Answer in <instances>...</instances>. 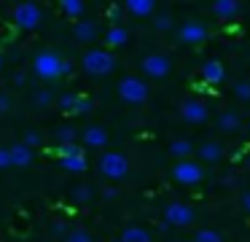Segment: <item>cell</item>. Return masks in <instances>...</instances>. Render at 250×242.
<instances>
[{
    "label": "cell",
    "instance_id": "cell-1",
    "mask_svg": "<svg viewBox=\"0 0 250 242\" xmlns=\"http://www.w3.org/2000/svg\"><path fill=\"white\" fill-rule=\"evenodd\" d=\"M116 65H119V59H116L108 48H89V51L81 57L83 73L97 75V78H100V75H110L116 70Z\"/></svg>",
    "mask_w": 250,
    "mask_h": 242
},
{
    "label": "cell",
    "instance_id": "cell-2",
    "mask_svg": "<svg viewBox=\"0 0 250 242\" xmlns=\"http://www.w3.org/2000/svg\"><path fill=\"white\" fill-rule=\"evenodd\" d=\"M62 65H65V59H62L57 51H49V48H46V51H38V54H35V59H33L35 75L43 78V81L62 78Z\"/></svg>",
    "mask_w": 250,
    "mask_h": 242
},
{
    "label": "cell",
    "instance_id": "cell-3",
    "mask_svg": "<svg viewBox=\"0 0 250 242\" xmlns=\"http://www.w3.org/2000/svg\"><path fill=\"white\" fill-rule=\"evenodd\" d=\"M119 97L126 102V105H143V102L151 97V89L143 78L137 75H126V78L119 81Z\"/></svg>",
    "mask_w": 250,
    "mask_h": 242
},
{
    "label": "cell",
    "instance_id": "cell-4",
    "mask_svg": "<svg viewBox=\"0 0 250 242\" xmlns=\"http://www.w3.org/2000/svg\"><path fill=\"white\" fill-rule=\"evenodd\" d=\"M11 19L19 30L24 32H33L41 27V19H43V11H41L38 3H17L11 11Z\"/></svg>",
    "mask_w": 250,
    "mask_h": 242
},
{
    "label": "cell",
    "instance_id": "cell-5",
    "mask_svg": "<svg viewBox=\"0 0 250 242\" xmlns=\"http://www.w3.org/2000/svg\"><path fill=\"white\" fill-rule=\"evenodd\" d=\"M100 172H103L108 180H124V177L129 175V159H126L124 154H119V151H108V154H103V159H100Z\"/></svg>",
    "mask_w": 250,
    "mask_h": 242
},
{
    "label": "cell",
    "instance_id": "cell-6",
    "mask_svg": "<svg viewBox=\"0 0 250 242\" xmlns=\"http://www.w3.org/2000/svg\"><path fill=\"white\" fill-rule=\"evenodd\" d=\"M172 180H178L180 186H194V183L205 180V167L194 159H183V161H175L172 167Z\"/></svg>",
    "mask_w": 250,
    "mask_h": 242
},
{
    "label": "cell",
    "instance_id": "cell-7",
    "mask_svg": "<svg viewBox=\"0 0 250 242\" xmlns=\"http://www.w3.org/2000/svg\"><path fill=\"white\" fill-rule=\"evenodd\" d=\"M196 218L194 207L186 202H169L167 207H164V223L167 226H178V229H183V226H191Z\"/></svg>",
    "mask_w": 250,
    "mask_h": 242
},
{
    "label": "cell",
    "instance_id": "cell-8",
    "mask_svg": "<svg viewBox=\"0 0 250 242\" xmlns=\"http://www.w3.org/2000/svg\"><path fill=\"white\" fill-rule=\"evenodd\" d=\"M207 35H210L207 27L196 19H186L183 24L178 27V41L183 43V46H202V43L207 41Z\"/></svg>",
    "mask_w": 250,
    "mask_h": 242
},
{
    "label": "cell",
    "instance_id": "cell-9",
    "mask_svg": "<svg viewBox=\"0 0 250 242\" xmlns=\"http://www.w3.org/2000/svg\"><path fill=\"white\" fill-rule=\"evenodd\" d=\"M140 65H143V73L148 78H167L169 70H172V62L164 54H148V57H143Z\"/></svg>",
    "mask_w": 250,
    "mask_h": 242
},
{
    "label": "cell",
    "instance_id": "cell-10",
    "mask_svg": "<svg viewBox=\"0 0 250 242\" xmlns=\"http://www.w3.org/2000/svg\"><path fill=\"white\" fill-rule=\"evenodd\" d=\"M180 118L188 124H205L207 121V105L196 97H186L180 102Z\"/></svg>",
    "mask_w": 250,
    "mask_h": 242
},
{
    "label": "cell",
    "instance_id": "cell-11",
    "mask_svg": "<svg viewBox=\"0 0 250 242\" xmlns=\"http://www.w3.org/2000/svg\"><path fill=\"white\" fill-rule=\"evenodd\" d=\"M199 78L205 81V84H223L226 67H223L221 59H207V62H202V67H199Z\"/></svg>",
    "mask_w": 250,
    "mask_h": 242
},
{
    "label": "cell",
    "instance_id": "cell-12",
    "mask_svg": "<svg viewBox=\"0 0 250 242\" xmlns=\"http://www.w3.org/2000/svg\"><path fill=\"white\" fill-rule=\"evenodd\" d=\"M81 140L86 148H105L108 145V129L100 127V124H89V127H83Z\"/></svg>",
    "mask_w": 250,
    "mask_h": 242
},
{
    "label": "cell",
    "instance_id": "cell-13",
    "mask_svg": "<svg viewBox=\"0 0 250 242\" xmlns=\"http://www.w3.org/2000/svg\"><path fill=\"white\" fill-rule=\"evenodd\" d=\"M73 38H76L78 43H94L100 38V30H97L94 22L81 19V22H76V27H73Z\"/></svg>",
    "mask_w": 250,
    "mask_h": 242
},
{
    "label": "cell",
    "instance_id": "cell-14",
    "mask_svg": "<svg viewBox=\"0 0 250 242\" xmlns=\"http://www.w3.org/2000/svg\"><path fill=\"white\" fill-rule=\"evenodd\" d=\"M121 8L126 14H132L135 19H146V16H151L156 11V3L153 0H126V3H121Z\"/></svg>",
    "mask_w": 250,
    "mask_h": 242
},
{
    "label": "cell",
    "instance_id": "cell-15",
    "mask_svg": "<svg viewBox=\"0 0 250 242\" xmlns=\"http://www.w3.org/2000/svg\"><path fill=\"white\" fill-rule=\"evenodd\" d=\"M239 11H242V5H239L237 0H215V3H212V14H215L218 19H234Z\"/></svg>",
    "mask_w": 250,
    "mask_h": 242
},
{
    "label": "cell",
    "instance_id": "cell-16",
    "mask_svg": "<svg viewBox=\"0 0 250 242\" xmlns=\"http://www.w3.org/2000/svg\"><path fill=\"white\" fill-rule=\"evenodd\" d=\"M8 156H11V167H27L30 161H33V151L22 143L8 145Z\"/></svg>",
    "mask_w": 250,
    "mask_h": 242
},
{
    "label": "cell",
    "instance_id": "cell-17",
    "mask_svg": "<svg viewBox=\"0 0 250 242\" xmlns=\"http://www.w3.org/2000/svg\"><path fill=\"white\" fill-rule=\"evenodd\" d=\"M196 154H199V159L202 161H221L223 159V145L221 143H202L199 148H194Z\"/></svg>",
    "mask_w": 250,
    "mask_h": 242
},
{
    "label": "cell",
    "instance_id": "cell-18",
    "mask_svg": "<svg viewBox=\"0 0 250 242\" xmlns=\"http://www.w3.org/2000/svg\"><path fill=\"white\" fill-rule=\"evenodd\" d=\"M126 41H129V32H126L124 27H119V24H113L108 32H105V43H108L110 48H121V46H126Z\"/></svg>",
    "mask_w": 250,
    "mask_h": 242
},
{
    "label": "cell",
    "instance_id": "cell-19",
    "mask_svg": "<svg viewBox=\"0 0 250 242\" xmlns=\"http://www.w3.org/2000/svg\"><path fill=\"white\" fill-rule=\"evenodd\" d=\"M94 197H97V188H92V186H73L70 188V202L73 204H86V202H92Z\"/></svg>",
    "mask_w": 250,
    "mask_h": 242
},
{
    "label": "cell",
    "instance_id": "cell-20",
    "mask_svg": "<svg viewBox=\"0 0 250 242\" xmlns=\"http://www.w3.org/2000/svg\"><path fill=\"white\" fill-rule=\"evenodd\" d=\"M169 154L178 161H183L194 154V143H191V140H172V143H169Z\"/></svg>",
    "mask_w": 250,
    "mask_h": 242
},
{
    "label": "cell",
    "instance_id": "cell-21",
    "mask_svg": "<svg viewBox=\"0 0 250 242\" xmlns=\"http://www.w3.org/2000/svg\"><path fill=\"white\" fill-rule=\"evenodd\" d=\"M60 167L65 172H86V156H67V159H60Z\"/></svg>",
    "mask_w": 250,
    "mask_h": 242
},
{
    "label": "cell",
    "instance_id": "cell-22",
    "mask_svg": "<svg viewBox=\"0 0 250 242\" xmlns=\"http://www.w3.org/2000/svg\"><path fill=\"white\" fill-rule=\"evenodd\" d=\"M218 127L223 129V132H237L239 127H242V121H239V116L234 110H226L218 116Z\"/></svg>",
    "mask_w": 250,
    "mask_h": 242
},
{
    "label": "cell",
    "instance_id": "cell-23",
    "mask_svg": "<svg viewBox=\"0 0 250 242\" xmlns=\"http://www.w3.org/2000/svg\"><path fill=\"white\" fill-rule=\"evenodd\" d=\"M121 242H151V234L140 226H129V229L121 231Z\"/></svg>",
    "mask_w": 250,
    "mask_h": 242
},
{
    "label": "cell",
    "instance_id": "cell-24",
    "mask_svg": "<svg viewBox=\"0 0 250 242\" xmlns=\"http://www.w3.org/2000/svg\"><path fill=\"white\" fill-rule=\"evenodd\" d=\"M60 8H62V14H65V16H70V19H78V16L86 11V3H83V0H62Z\"/></svg>",
    "mask_w": 250,
    "mask_h": 242
},
{
    "label": "cell",
    "instance_id": "cell-25",
    "mask_svg": "<svg viewBox=\"0 0 250 242\" xmlns=\"http://www.w3.org/2000/svg\"><path fill=\"white\" fill-rule=\"evenodd\" d=\"M57 140H60V145H70L76 143V127H70V124H62V127H57Z\"/></svg>",
    "mask_w": 250,
    "mask_h": 242
},
{
    "label": "cell",
    "instance_id": "cell-26",
    "mask_svg": "<svg viewBox=\"0 0 250 242\" xmlns=\"http://www.w3.org/2000/svg\"><path fill=\"white\" fill-rule=\"evenodd\" d=\"M92 110H94V100H92V97L78 94V100H76V108H73V113H78V116H86V113H92Z\"/></svg>",
    "mask_w": 250,
    "mask_h": 242
},
{
    "label": "cell",
    "instance_id": "cell-27",
    "mask_svg": "<svg viewBox=\"0 0 250 242\" xmlns=\"http://www.w3.org/2000/svg\"><path fill=\"white\" fill-rule=\"evenodd\" d=\"M194 242H223V237L215 229H199L194 234Z\"/></svg>",
    "mask_w": 250,
    "mask_h": 242
},
{
    "label": "cell",
    "instance_id": "cell-28",
    "mask_svg": "<svg viewBox=\"0 0 250 242\" xmlns=\"http://www.w3.org/2000/svg\"><path fill=\"white\" fill-rule=\"evenodd\" d=\"M65 242H94L86 229H70L65 231Z\"/></svg>",
    "mask_w": 250,
    "mask_h": 242
},
{
    "label": "cell",
    "instance_id": "cell-29",
    "mask_svg": "<svg viewBox=\"0 0 250 242\" xmlns=\"http://www.w3.org/2000/svg\"><path fill=\"white\" fill-rule=\"evenodd\" d=\"M172 14H167V11H162V14H156V19H153V27H156L159 32H167L169 27H172Z\"/></svg>",
    "mask_w": 250,
    "mask_h": 242
},
{
    "label": "cell",
    "instance_id": "cell-30",
    "mask_svg": "<svg viewBox=\"0 0 250 242\" xmlns=\"http://www.w3.org/2000/svg\"><path fill=\"white\" fill-rule=\"evenodd\" d=\"M234 94H237L242 102H250V78L237 81V84H234Z\"/></svg>",
    "mask_w": 250,
    "mask_h": 242
},
{
    "label": "cell",
    "instance_id": "cell-31",
    "mask_svg": "<svg viewBox=\"0 0 250 242\" xmlns=\"http://www.w3.org/2000/svg\"><path fill=\"white\" fill-rule=\"evenodd\" d=\"M35 105H38V108H49L51 105V102H54V94H51V91L49 89H41V91H35Z\"/></svg>",
    "mask_w": 250,
    "mask_h": 242
},
{
    "label": "cell",
    "instance_id": "cell-32",
    "mask_svg": "<svg viewBox=\"0 0 250 242\" xmlns=\"http://www.w3.org/2000/svg\"><path fill=\"white\" fill-rule=\"evenodd\" d=\"M57 154H60V159H67V156H81L83 148H78L76 143H70V145H60V148H57Z\"/></svg>",
    "mask_w": 250,
    "mask_h": 242
},
{
    "label": "cell",
    "instance_id": "cell-33",
    "mask_svg": "<svg viewBox=\"0 0 250 242\" xmlns=\"http://www.w3.org/2000/svg\"><path fill=\"white\" fill-rule=\"evenodd\" d=\"M76 100H78V94H62L57 102H60V108H62L65 113H73V108H76Z\"/></svg>",
    "mask_w": 250,
    "mask_h": 242
},
{
    "label": "cell",
    "instance_id": "cell-34",
    "mask_svg": "<svg viewBox=\"0 0 250 242\" xmlns=\"http://www.w3.org/2000/svg\"><path fill=\"white\" fill-rule=\"evenodd\" d=\"M22 145H27L30 151H33V148H38V145H41V134H38V132H24Z\"/></svg>",
    "mask_w": 250,
    "mask_h": 242
},
{
    "label": "cell",
    "instance_id": "cell-35",
    "mask_svg": "<svg viewBox=\"0 0 250 242\" xmlns=\"http://www.w3.org/2000/svg\"><path fill=\"white\" fill-rule=\"evenodd\" d=\"M11 105H14V100L11 97L6 94V91H0V116H3V113H8L11 110Z\"/></svg>",
    "mask_w": 250,
    "mask_h": 242
},
{
    "label": "cell",
    "instance_id": "cell-36",
    "mask_svg": "<svg viewBox=\"0 0 250 242\" xmlns=\"http://www.w3.org/2000/svg\"><path fill=\"white\" fill-rule=\"evenodd\" d=\"M11 167V156H8V148L0 145V170H8Z\"/></svg>",
    "mask_w": 250,
    "mask_h": 242
},
{
    "label": "cell",
    "instance_id": "cell-37",
    "mask_svg": "<svg viewBox=\"0 0 250 242\" xmlns=\"http://www.w3.org/2000/svg\"><path fill=\"white\" fill-rule=\"evenodd\" d=\"M121 11H124V8H121V5L119 3H116V5H110V8H108V14H110V19H119V16H121Z\"/></svg>",
    "mask_w": 250,
    "mask_h": 242
},
{
    "label": "cell",
    "instance_id": "cell-38",
    "mask_svg": "<svg viewBox=\"0 0 250 242\" xmlns=\"http://www.w3.org/2000/svg\"><path fill=\"white\" fill-rule=\"evenodd\" d=\"M103 197L105 199H116V197H119V191H116L113 186H108V188H103Z\"/></svg>",
    "mask_w": 250,
    "mask_h": 242
},
{
    "label": "cell",
    "instance_id": "cell-39",
    "mask_svg": "<svg viewBox=\"0 0 250 242\" xmlns=\"http://www.w3.org/2000/svg\"><path fill=\"white\" fill-rule=\"evenodd\" d=\"M239 202H242V210H245V213H250V191H245Z\"/></svg>",
    "mask_w": 250,
    "mask_h": 242
},
{
    "label": "cell",
    "instance_id": "cell-40",
    "mask_svg": "<svg viewBox=\"0 0 250 242\" xmlns=\"http://www.w3.org/2000/svg\"><path fill=\"white\" fill-rule=\"evenodd\" d=\"M51 231H57V234H62V231H65V223H62V220H57V223H51Z\"/></svg>",
    "mask_w": 250,
    "mask_h": 242
},
{
    "label": "cell",
    "instance_id": "cell-41",
    "mask_svg": "<svg viewBox=\"0 0 250 242\" xmlns=\"http://www.w3.org/2000/svg\"><path fill=\"white\" fill-rule=\"evenodd\" d=\"M14 84L22 86V84H24V73H17V75H14Z\"/></svg>",
    "mask_w": 250,
    "mask_h": 242
},
{
    "label": "cell",
    "instance_id": "cell-42",
    "mask_svg": "<svg viewBox=\"0 0 250 242\" xmlns=\"http://www.w3.org/2000/svg\"><path fill=\"white\" fill-rule=\"evenodd\" d=\"M0 70H3V54H0Z\"/></svg>",
    "mask_w": 250,
    "mask_h": 242
},
{
    "label": "cell",
    "instance_id": "cell-43",
    "mask_svg": "<svg viewBox=\"0 0 250 242\" xmlns=\"http://www.w3.org/2000/svg\"><path fill=\"white\" fill-rule=\"evenodd\" d=\"M248 170H250V159H248Z\"/></svg>",
    "mask_w": 250,
    "mask_h": 242
}]
</instances>
